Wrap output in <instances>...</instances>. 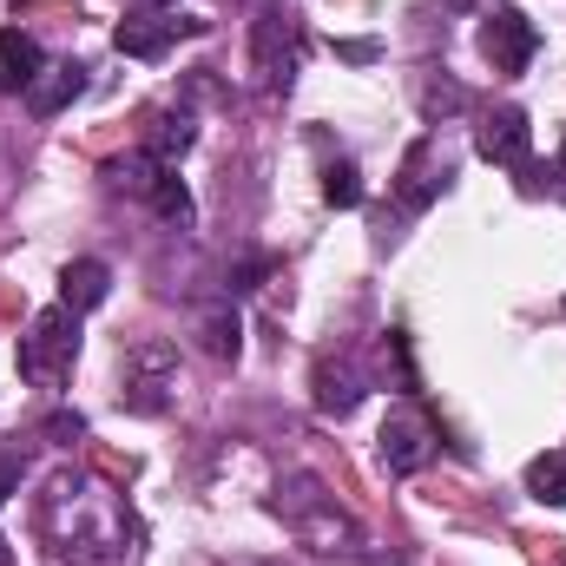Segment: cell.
Wrapping results in <instances>:
<instances>
[{"instance_id":"cell-21","label":"cell","mask_w":566,"mask_h":566,"mask_svg":"<svg viewBox=\"0 0 566 566\" xmlns=\"http://www.w3.org/2000/svg\"><path fill=\"white\" fill-rule=\"evenodd\" d=\"M336 53H343V60H356V66H369V60H376V40H343Z\"/></svg>"},{"instance_id":"cell-23","label":"cell","mask_w":566,"mask_h":566,"mask_svg":"<svg viewBox=\"0 0 566 566\" xmlns=\"http://www.w3.org/2000/svg\"><path fill=\"white\" fill-rule=\"evenodd\" d=\"M0 566H13V547H7V534H0Z\"/></svg>"},{"instance_id":"cell-24","label":"cell","mask_w":566,"mask_h":566,"mask_svg":"<svg viewBox=\"0 0 566 566\" xmlns=\"http://www.w3.org/2000/svg\"><path fill=\"white\" fill-rule=\"evenodd\" d=\"M126 7H171V0H126Z\"/></svg>"},{"instance_id":"cell-8","label":"cell","mask_w":566,"mask_h":566,"mask_svg":"<svg viewBox=\"0 0 566 566\" xmlns=\"http://www.w3.org/2000/svg\"><path fill=\"white\" fill-rule=\"evenodd\" d=\"M178 33H205V20H165V13H145V20H119L113 46H119L126 60H165Z\"/></svg>"},{"instance_id":"cell-16","label":"cell","mask_w":566,"mask_h":566,"mask_svg":"<svg viewBox=\"0 0 566 566\" xmlns=\"http://www.w3.org/2000/svg\"><path fill=\"white\" fill-rule=\"evenodd\" d=\"M145 205H151L165 224H191V218H198V205H191V191H185V178H178L171 165H165V178L151 185V198H145Z\"/></svg>"},{"instance_id":"cell-2","label":"cell","mask_w":566,"mask_h":566,"mask_svg":"<svg viewBox=\"0 0 566 566\" xmlns=\"http://www.w3.org/2000/svg\"><path fill=\"white\" fill-rule=\"evenodd\" d=\"M534 53H541V33H534V20L521 13V7H488V20H481V60L494 66V73H527L534 66Z\"/></svg>"},{"instance_id":"cell-7","label":"cell","mask_w":566,"mask_h":566,"mask_svg":"<svg viewBox=\"0 0 566 566\" xmlns=\"http://www.w3.org/2000/svg\"><path fill=\"white\" fill-rule=\"evenodd\" d=\"M310 382H316V416H336V422L356 416L363 396H369V382H363V369H356L349 356H323Z\"/></svg>"},{"instance_id":"cell-4","label":"cell","mask_w":566,"mask_h":566,"mask_svg":"<svg viewBox=\"0 0 566 566\" xmlns=\"http://www.w3.org/2000/svg\"><path fill=\"white\" fill-rule=\"evenodd\" d=\"M474 151H481L488 165L527 171V158H534V126H527V113H521V106H494V113L481 119V133H474Z\"/></svg>"},{"instance_id":"cell-25","label":"cell","mask_w":566,"mask_h":566,"mask_svg":"<svg viewBox=\"0 0 566 566\" xmlns=\"http://www.w3.org/2000/svg\"><path fill=\"white\" fill-rule=\"evenodd\" d=\"M560 171H566V139H560Z\"/></svg>"},{"instance_id":"cell-22","label":"cell","mask_w":566,"mask_h":566,"mask_svg":"<svg viewBox=\"0 0 566 566\" xmlns=\"http://www.w3.org/2000/svg\"><path fill=\"white\" fill-rule=\"evenodd\" d=\"M13 481H20V468H13V461H0V501L13 494Z\"/></svg>"},{"instance_id":"cell-9","label":"cell","mask_w":566,"mask_h":566,"mask_svg":"<svg viewBox=\"0 0 566 566\" xmlns=\"http://www.w3.org/2000/svg\"><path fill=\"white\" fill-rule=\"evenodd\" d=\"M191 329H198V349H205L211 363H238V356H244V323H238L231 296H224V303H205Z\"/></svg>"},{"instance_id":"cell-14","label":"cell","mask_w":566,"mask_h":566,"mask_svg":"<svg viewBox=\"0 0 566 566\" xmlns=\"http://www.w3.org/2000/svg\"><path fill=\"white\" fill-rule=\"evenodd\" d=\"M40 40L20 33V27H0V93H27L40 80Z\"/></svg>"},{"instance_id":"cell-18","label":"cell","mask_w":566,"mask_h":566,"mask_svg":"<svg viewBox=\"0 0 566 566\" xmlns=\"http://www.w3.org/2000/svg\"><path fill=\"white\" fill-rule=\"evenodd\" d=\"M323 198H329L336 211H356V205H363V171H356L349 158L323 165Z\"/></svg>"},{"instance_id":"cell-13","label":"cell","mask_w":566,"mask_h":566,"mask_svg":"<svg viewBox=\"0 0 566 566\" xmlns=\"http://www.w3.org/2000/svg\"><path fill=\"white\" fill-rule=\"evenodd\" d=\"M113 296V271L99 264V258H73L66 271H60V303L73 310V316H86V310H99Z\"/></svg>"},{"instance_id":"cell-6","label":"cell","mask_w":566,"mask_h":566,"mask_svg":"<svg viewBox=\"0 0 566 566\" xmlns=\"http://www.w3.org/2000/svg\"><path fill=\"white\" fill-rule=\"evenodd\" d=\"M434 428L416 416V409H389V422H382V461H389V474H416L434 461Z\"/></svg>"},{"instance_id":"cell-20","label":"cell","mask_w":566,"mask_h":566,"mask_svg":"<svg viewBox=\"0 0 566 566\" xmlns=\"http://www.w3.org/2000/svg\"><path fill=\"white\" fill-rule=\"evenodd\" d=\"M46 434H53V441H80V434H86V422H80V416H53V422H46Z\"/></svg>"},{"instance_id":"cell-19","label":"cell","mask_w":566,"mask_h":566,"mask_svg":"<svg viewBox=\"0 0 566 566\" xmlns=\"http://www.w3.org/2000/svg\"><path fill=\"white\" fill-rule=\"evenodd\" d=\"M422 113H428V119H441V113H468V93H461L454 80H441V86L428 80V86H422Z\"/></svg>"},{"instance_id":"cell-1","label":"cell","mask_w":566,"mask_h":566,"mask_svg":"<svg viewBox=\"0 0 566 566\" xmlns=\"http://www.w3.org/2000/svg\"><path fill=\"white\" fill-rule=\"evenodd\" d=\"M73 356H80V316L66 303L40 310L27 323V336H20V376L40 382V389H60L73 376Z\"/></svg>"},{"instance_id":"cell-10","label":"cell","mask_w":566,"mask_h":566,"mask_svg":"<svg viewBox=\"0 0 566 566\" xmlns=\"http://www.w3.org/2000/svg\"><path fill=\"white\" fill-rule=\"evenodd\" d=\"M86 93V66H73V60H60V66H40V80L27 86V106L40 113V119H53V113H66L73 99Z\"/></svg>"},{"instance_id":"cell-3","label":"cell","mask_w":566,"mask_h":566,"mask_svg":"<svg viewBox=\"0 0 566 566\" xmlns=\"http://www.w3.org/2000/svg\"><path fill=\"white\" fill-rule=\"evenodd\" d=\"M171 369H178V349L171 343H133L126 349V409L158 416L171 402Z\"/></svg>"},{"instance_id":"cell-5","label":"cell","mask_w":566,"mask_h":566,"mask_svg":"<svg viewBox=\"0 0 566 566\" xmlns=\"http://www.w3.org/2000/svg\"><path fill=\"white\" fill-rule=\"evenodd\" d=\"M251 53H258V66H264L271 80H290L296 60H303V20H296L290 7L258 13V27H251Z\"/></svg>"},{"instance_id":"cell-12","label":"cell","mask_w":566,"mask_h":566,"mask_svg":"<svg viewBox=\"0 0 566 566\" xmlns=\"http://www.w3.org/2000/svg\"><path fill=\"white\" fill-rule=\"evenodd\" d=\"M191 145H198L191 113H178V106H158V113H145V151H151L158 165H178Z\"/></svg>"},{"instance_id":"cell-17","label":"cell","mask_w":566,"mask_h":566,"mask_svg":"<svg viewBox=\"0 0 566 566\" xmlns=\"http://www.w3.org/2000/svg\"><path fill=\"white\" fill-rule=\"evenodd\" d=\"M527 488H534L541 501H554V507H566V448H554V454H541V461H527Z\"/></svg>"},{"instance_id":"cell-26","label":"cell","mask_w":566,"mask_h":566,"mask_svg":"<svg viewBox=\"0 0 566 566\" xmlns=\"http://www.w3.org/2000/svg\"><path fill=\"white\" fill-rule=\"evenodd\" d=\"M448 7H474V0H448Z\"/></svg>"},{"instance_id":"cell-11","label":"cell","mask_w":566,"mask_h":566,"mask_svg":"<svg viewBox=\"0 0 566 566\" xmlns=\"http://www.w3.org/2000/svg\"><path fill=\"white\" fill-rule=\"evenodd\" d=\"M441 178H448V165H434V139H416L409 145V158H402V185H396V198H402L409 211H428L434 191H441Z\"/></svg>"},{"instance_id":"cell-15","label":"cell","mask_w":566,"mask_h":566,"mask_svg":"<svg viewBox=\"0 0 566 566\" xmlns=\"http://www.w3.org/2000/svg\"><path fill=\"white\" fill-rule=\"evenodd\" d=\"M106 178H113L126 198H151V185L165 178V165H158L151 151H126V158H113V165H106Z\"/></svg>"}]
</instances>
